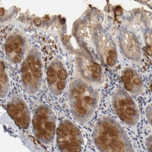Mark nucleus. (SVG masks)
<instances>
[{"label": "nucleus", "mask_w": 152, "mask_h": 152, "mask_svg": "<svg viewBox=\"0 0 152 152\" xmlns=\"http://www.w3.org/2000/svg\"><path fill=\"white\" fill-rule=\"evenodd\" d=\"M68 102L72 116L82 124L89 122L97 110L99 95L95 85L77 77L68 88Z\"/></svg>", "instance_id": "f257e3e1"}, {"label": "nucleus", "mask_w": 152, "mask_h": 152, "mask_svg": "<svg viewBox=\"0 0 152 152\" xmlns=\"http://www.w3.org/2000/svg\"><path fill=\"white\" fill-rule=\"evenodd\" d=\"M94 144L100 151H132L133 146L121 125L113 118L101 117L93 132Z\"/></svg>", "instance_id": "f03ea898"}, {"label": "nucleus", "mask_w": 152, "mask_h": 152, "mask_svg": "<svg viewBox=\"0 0 152 152\" xmlns=\"http://www.w3.org/2000/svg\"><path fill=\"white\" fill-rule=\"evenodd\" d=\"M43 79V63L40 53L36 48L31 49L23 60L21 69V81L23 89L29 94L39 92Z\"/></svg>", "instance_id": "7ed1b4c3"}, {"label": "nucleus", "mask_w": 152, "mask_h": 152, "mask_svg": "<svg viewBox=\"0 0 152 152\" xmlns=\"http://www.w3.org/2000/svg\"><path fill=\"white\" fill-rule=\"evenodd\" d=\"M35 137L45 144L52 143L57 130L56 116L53 110L46 105H40L35 110L32 119Z\"/></svg>", "instance_id": "20e7f679"}, {"label": "nucleus", "mask_w": 152, "mask_h": 152, "mask_svg": "<svg viewBox=\"0 0 152 152\" xmlns=\"http://www.w3.org/2000/svg\"><path fill=\"white\" fill-rule=\"evenodd\" d=\"M111 100L114 113L122 122L130 126L137 124L140 114L135 101L127 91L116 89L113 92Z\"/></svg>", "instance_id": "39448f33"}, {"label": "nucleus", "mask_w": 152, "mask_h": 152, "mask_svg": "<svg viewBox=\"0 0 152 152\" xmlns=\"http://www.w3.org/2000/svg\"><path fill=\"white\" fill-rule=\"evenodd\" d=\"M57 147L61 151H80L83 147L81 131L72 121L65 119L58 124L56 130Z\"/></svg>", "instance_id": "423d86ee"}, {"label": "nucleus", "mask_w": 152, "mask_h": 152, "mask_svg": "<svg viewBox=\"0 0 152 152\" xmlns=\"http://www.w3.org/2000/svg\"><path fill=\"white\" fill-rule=\"evenodd\" d=\"M68 71L63 61L55 58L50 61L46 71L48 88L50 93L60 96L64 91L67 83Z\"/></svg>", "instance_id": "0eeeda50"}, {"label": "nucleus", "mask_w": 152, "mask_h": 152, "mask_svg": "<svg viewBox=\"0 0 152 152\" xmlns=\"http://www.w3.org/2000/svg\"><path fill=\"white\" fill-rule=\"evenodd\" d=\"M27 49V40L19 31H14L7 37L4 43V54L12 64H18L24 58Z\"/></svg>", "instance_id": "6e6552de"}, {"label": "nucleus", "mask_w": 152, "mask_h": 152, "mask_svg": "<svg viewBox=\"0 0 152 152\" xmlns=\"http://www.w3.org/2000/svg\"><path fill=\"white\" fill-rule=\"evenodd\" d=\"M7 111L10 118L20 129L29 128L32 119L27 103L22 97L16 96L10 99L7 104Z\"/></svg>", "instance_id": "1a4fd4ad"}, {"label": "nucleus", "mask_w": 152, "mask_h": 152, "mask_svg": "<svg viewBox=\"0 0 152 152\" xmlns=\"http://www.w3.org/2000/svg\"><path fill=\"white\" fill-rule=\"evenodd\" d=\"M78 77L92 85L102 83L104 75L102 67L97 63L82 57L77 58L75 62Z\"/></svg>", "instance_id": "9d476101"}, {"label": "nucleus", "mask_w": 152, "mask_h": 152, "mask_svg": "<svg viewBox=\"0 0 152 152\" xmlns=\"http://www.w3.org/2000/svg\"><path fill=\"white\" fill-rule=\"evenodd\" d=\"M121 79L126 91L134 94H141L144 90L142 75L136 69L132 67L125 68L122 72Z\"/></svg>", "instance_id": "9b49d317"}, {"label": "nucleus", "mask_w": 152, "mask_h": 152, "mask_svg": "<svg viewBox=\"0 0 152 152\" xmlns=\"http://www.w3.org/2000/svg\"><path fill=\"white\" fill-rule=\"evenodd\" d=\"M119 42L122 52L126 57L132 60H138L140 58V47L132 33L126 31L122 32L120 35Z\"/></svg>", "instance_id": "f8f14e48"}, {"label": "nucleus", "mask_w": 152, "mask_h": 152, "mask_svg": "<svg viewBox=\"0 0 152 152\" xmlns=\"http://www.w3.org/2000/svg\"><path fill=\"white\" fill-rule=\"evenodd\" d=\"M10 85V80L7 71L4 63H1V72H0V93L1 98L4 99L7 95Z\"/></svg>", "instance_id": "ddd939ff"}, {"label": "nucleus", "mask_w": 152, "mask_h": 152, "mask_svg": "<svg viewBox=\"0 0 152 152\" xmlns=\"http://www.w3.org/2000/svg\"><path fill=\"white\" fill-rule=\"evenodd\" d=\"M146 113H147V118L148 119L149 122H150V124H151V105H150V104L148 106H147V110H146Z\"/></svg>", "instance_id": "4468645a"}]
</instances>
